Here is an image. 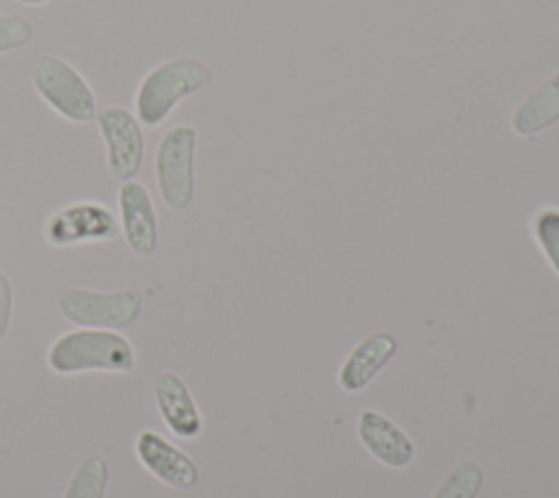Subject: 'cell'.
Returning a JSON list of instances; mask_svg holds the SVG:
<instances>
[{"label":"cell","instance_id":"cell-2","mask_svg":"<svg viewBox=\"0 0 559 498\" xmlns=\"http://www.w3.org/2000/svg\"><path fill=\"white\" fill-rule=\"evenodd\" d=\"M212 83V72L194 57H173L151 68L135 92V118L144 127H159L190 94Z\"/></svg>","mask_w":559,"mask_h":498},{"label":"cell","instance_id":"cell-15","mask_svg":"<svg viewBox=\"0 0 559 498\" xmlns=\"http://www.w3.org/2000/svg\"><path fill=\"white\" fill-rule=\"evenodd\" d=\"M483 481V467L474 461H463L441 478L430 498H476Z\"/></svg>","mask_w":559,"mask_h":498},{"label":"cell","instance_id":"cell-4","mask_svg":"<svg viewBox=\"0 0 559 498\" xmlns=\"http://www.w3.org/2000/svg\"><path fill=\"white\" fill-rule=\"evenodd\" d=\"M197 138V127L175 124L157 142L153 168L159 197L168 210L181 212L190 208L194 199Z\"/></svg>","mask_w":559,"mask_h":498},{"label":"cell","instance_id":"cell-16","mask_svg":"<svg viewBox=\"0 0 559 498\" xmlns=\"http://www.w3.org/2000/svg\"><path fill=\"white\" fill-rule=\"evenodd\" d=\"M531 232L542 249L544 258L559 275V210L557 208H542L535 212L531 221Z\"/></svg>","mask_w":559,"mask_h":498},{"label":"cell","instance_id":"cell-10","mask_svg":"<svg viewBox=\"0 0 559 498\" xmlns=\"http://www.w3.org/2000/svg\"><path fill=\"white\" fill-rule=\"evenodd\" d=\"M362 448L391 470H404L415 459V441L386 415L365 408L356 424Z\"/></svg>","mask_w":559,"mask_h":498},{"label":"cell","instance_id":"cell-17","mask_svg":"<svg viewBox=\"0 0 559 498\" xmlns=\"http://www.w3.org/2000/svg\"><path fill=\"white\" fill-rule=\"evenodd\" d=\"M33 37V24L13 13H0V55L26 46Z\"/></svg>","mask_w":559,"mask_h":498},{"label":"cell","instance_id":"cell-18","mask_svg":"<svg viewBox=\"0 0 559 498\" xmlns=\"http://www.w3.org/2000/svg\"><path fill=\"white\" fill-rule=\"evenodd\" d=\"M13 319V286L4 271H0V341L7 336Z\"/></svg>","mask_w":559,"mask_h":498},{"label":"cell","instance_id":"cell-14","mask_svg":"<svg viewBox=\"0 0 559 498\" xmlns=\"http://www.w3.org/2000/svg\"><path fill=\"white\" fill-rule=\"evenodd\" d=\"M109 478L111 470L107 459L87 456L74 467L61 498H105Z\"/></svg>","mask_w":559,"mask_h":498},{"label":"cell","instance_id":"cell-7","mask_svg":"<svg viewBox=\"0 0 559 498\" xmlns=\"http://www.w3.org/2000/svg\"><path fill=\"white\" fill-rule=\"evenodd\" d=\"M118 234L116 214L98 201H79L48 216L44 236L52 247L111 240Z\"/></svg>","mask_w":559,"mask_h":498},{"label":"cell","instance_id":"cell-8","mask_svg":"<svg viewBox=\"0 0 559 498\" xmlns=\"http://www.w3.org/2000/svg\"><path fill=\"white\" fill-rule=\"evenodd\" d=\"M133 452L151 476L173 489H192L199 483V467L192 456L173 446L153 428H142L138 432Z\"/></svg>","mask_w":559,"mask_h":498},{"label":"cell","instance_id":"cell-6","mask_svg":"<svg viewBox=\"0 0 559 498\" xmlns=\"http://www.w3.org/2000/svg\"><path fill=\"white\" fill-rule=\"evenodd\" d=\"M96 124L107 149V168L114 179L129 181L144 162V133L140 120L124 107H103L96 111Z\"/></svg>","mask_w":559,"mask_h":498},{"label":"cell","instance_id":"cell-11","mask_svg":"<svg viewBox=\"0 0 559 498\" xmlns=\"http://www.w3.org/2000/svg\"><path fill=\"white\" fill-rule=\"evenodd\" d=\"M155 406L166 428L179 439H197L203 432V415L175 371H162L153 382Z\"/></svg>","mask_w":559,"mask_h":498},{"label":"cell","instance_id":"cell-19","mask_svg":"<svg viewBox=\"0 0 559 498\" xmlns=\"http://www.w3.org/2000/svg\"><path fill=\"white\" fill-rule=\"evenodd\" d=\"M22 4H26V7H39V4H46V2H50V0H20Z\"/></svg>","mask_w":559,"mask_h":498},{"label":"cell","instance_id":"cell-12","mask_svg":"<svg viewBox=\"0 0 559 498\" xmlns=\"http://www.w3.org/2000/svg\"><path fill=\"white\" fill-rule=\"evenodd\" d=\"M397 352V339L389 332H371L345 356L338 367V387L345 393H360L389 365Z\"/></svg>","mask_w":559,"mask_h":498},{"label":"cell","instance_id":"cell-13","mask_svg":"<svg viewBox=\"0 0 559 498\" xmlns=\"http://www.w3.org/2000/svg\"><path fill=\"white\" fill-rule=\"evenodd\" d=\"M559 120V72L548 76L511 114V129L518 135L535 138Z\"/></svg>","mask_w":559,"mask_h":498},{"label":"cell","instance_id":"cell-1","mask_svg":"<svg viewBox=\"0 0 559 498\" xmlns=\"http://www.w3.org/2000/svg\"><path fill=\"white\" fill-rule=\"evenodd\" d=\"M46 363L57 376L85 371L129 374L135 369V349L131 341L116 330L79 328L52 341Z\"/></svg>","mask_w":559,"mask_h":498},{"label":"cell","instance_id":"cell-9","mask_svg":"<svg viewBox=\"0 0 559 498\" xmlns=\"http://www.w3.org/2000/svg\"><path fill=\"white\" fill-rule=\"evenodd\" d=\"M118 214L127 247L138 258H148L157 249L159 227L151 192L144 183L129 179L118 188Z\"/></svg>","mask_w":559,"mask_h":498},{"label":"cell","instance_id":"cell-3","mask_svg":"<svg viewBox=\"0 0 559 498\" xmlns=\"http://www.w3.org/2000/svg\"><path fill=\"white\" fill-rule=\"evenodd\" d=\"M33 90L41 100L70 122H87L96 118V94L83 74L61 57L41 55L31 68Z\"/></svg>","mask_w":559,"mask_h":498},{"label":"cell","instance_id":"cell-5","mask_svg":"<svg viewBox=\"0 0 559 498\" xmlns=\"http://www.w3.org/2000/svg\"><path fill=\"white\" fill-rule=\"evenodd\" d=\"M57 310L66 321L79 328L118 332L138 321L142 312V297L133 288L105 293L74 286L59 293Z\"/></svg>","mask_w":559,"mask_h":498}]
</instances>
